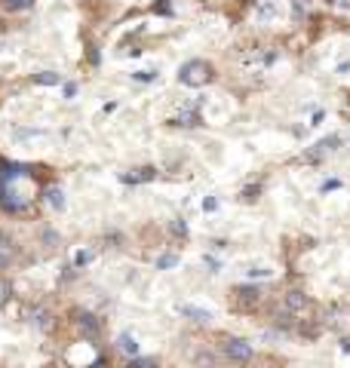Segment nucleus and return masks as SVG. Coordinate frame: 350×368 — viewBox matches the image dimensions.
<instances>
[{"label": "nucleus", "instance_id": "6", "mask_svg": "<svg viewBox=\"0 0 350 368\" xmlns=\"http://www.w3.org/2000/svg\"><path fill=\"white\" fill-rule=\"evenodd\" d=\"M172 123H175V126H200V114H197V111H184V114H178Z\"/></svg>", "mask_w": 350, "mask_h": 368}, {"label": "nucleus", "instance_id": "5", "mask_svg": "<svg viewBox=\"0 0 350 368\" xmlns=\"http://www.w3.org/2000/svg\"><path fill=\"white\" fill-rule=\"evenodd\" d=\"M286 307L292 310V313H301V310L307 307V298L301 295V292H289V295H286Z\"/></svg>", "mask_w": 350, "mask_h": 368}, {"label": "nucleus", "instance_id": "16", "mask_svg": "<svg viewBox=\"0 0 350 368\" xmlns=\"http://www.w3.org/2000/svg\"><path fill=\"white\" fill-rule=\"evenodd\" d=\"M215 206H218L215 197H206V200H203V209H206V212H215Z\"/></svg>", "mask_w": 350, "mask_h": 368}, {"label": "nucleus", "instance_id": "9", "mask_svg": "<svg viewBox=\"0 0 350 368\" xmlns=\"http://www.w3.org/2000/svg\"><path fill=\"white\" fill-rule=\"evenodd\" d=\"M77 325H80V328H83V331H86V335H92V331H99V322H96V319H92L89 313H83V316H80V319H77Z\"/></svg>", "mask_w": 350, "mask_h": 368}, {"label": "nucleus", "instance_id": "12", "mask_svg": "<svg viewBox=\"0 0 350 368\" xmlns=\"http://www.w3.org/2000/svg\"><path fill=\"white\" fill-rule=\"evenodd\" d=\"M175 264H178V258H175V255H163V258H157V267H160V270L175 267Z\"/></svg>", "mask_w": 350, "mask_h": 368}, {"label": "nucleus", "instance_id": "15", "mask_svg": "<svg viewBox=\"0 0 350 368\" xmlns=\"http://www.w3.org/2000/svg\"><path fill=\"white\" fill-rule=\"evenodd\" d=\"M172 233H175V236H184V233H188V227H184V221H172Z\"/></svg>", "mask_w": 350, "mask_h": 368}, {"label": "nucleus", "instance_id": "8", "mask_svg": "<svg viewBox=\"0 0 350 368\" xmlns=\"http://www.w3.org/2000/svg\"><path fill=\"white\" fill-rule=\"evenodd\" d=\"M46 200H50L52 209H65V197H62V190H58V187H50V190H46Z\"/></svg>", "mask_w": 350, "mask_h": 368}, {"label": "nucleus", "instance_id": "14", "mask_svg": "<svg viewBox=\"0 0 350 368\" xmlns=\"http://www.w3.org/2000/svg\"><path fill=\"white\" fill-rule=\"evenodd\" d=\"M129 368H157V359H135Z\"/></svg>", "mask_w": 350, "mask_h": 368}, {"label": "nucleus", "instance_id": "13", "mask_svg": "<svg viewBox=\"0 0 350 368\" xmlns=\"http://www.w3.org/2000/svg\"><path fill=\"white\" fill-rule=\"evenodd\" d=\"M31 3H34V0H6V6H9V9H28Z\"/></svg>", "mask_w": 350, "mask_h": 368}, {"label": "nucleus", "instance_id": "1", "mask_svg": "<svg viewBox=\"0 0 350 368\" xmlns=\"http://www.w3.org/2000/svg\"><path fill=\"white\" fill-rule=\"evenodd\" d=\"M178 80L184 86H203L212 80V65L203 62V59H194L188 65H181V71H178Z\"/></svg>", "mask_w": 350, "mask_h": 368}, {"label": "nucleus", "instance_id": "18", "mask_svg": "<svg viewBox=\"0 0 350 368\" xmlns=\"http://www.w3.org/2000/svg\"><path fill=\"white\" fill-rule=\"evenodd\" d=\"M329 3H338V0H329Z\"/></svg>", "mask_w": 350, "mask_h": 368}, {"label": "nucleus", "instance_id": "2", "mask_svg": "<svg viewBox=\"0 0 350 368\" xmlns=\"http://www.w3.org/2000/svg\"><path fill=\"white\" fill-rule=\"evenodd\" d=\"M225 353H227V359H233V362H246V359H252V344L240 341V338H230L225 344Z\"/></svg>", "mask_w": 350, "mask_h": 368}, {"label": "nucleus", "instance_id": "10", "mask_svg": "<svg viewBox=\"0 0 350 368\" xmlns=\"http://www.w3.org/2000/svg\"><path fill=\"white\" fill-rule=\"evenodd\" d=\"M154 169H138V175H123V181H150Z\"/></svg>", "mask_w": 350, "mask_h": 368}, {"label": "nucleus", "instance_id": "7", "mask_svg": "<svg viewBox=\"0 0 350 368\" xmlns=\"http://www.w3.org/2000/svg\"><path fill=\"white\" fill-rule=\"evenodd\" d=\"M117 344H120V350H123V353H129V356L138 353V344H135L132 335H120V341H117Z\"/></svg>", "mask_w": 350, "mask_h": 368}, {"label": "nucleus", "instance_id": "4", "mask_svg": "<svg viewBox=\"0 0 350 368\" xmlns=\"http://www.w3.org/2000/svg\"><path fill=\"white\" fill-rule=\"evenodd\" d=\"M181 316H188V319H194V322H209V319H212V313H209V310L194 307V304H184V307H181Z\"/></svg>", "mask_w": 350, "mask_h": 368}, {"label": "nucleus", "instance_id": "17", "mask_svg": "<svg viewBox=\"0 0 350 368\" xmlns=\"http://www.w3.org/2000/svg\"><path fill=\"white\" fill-rule=\"evenodd\" d=\"M135 80H145V83H150V80H154V71H138Z\"/></svg>", "mask_w": 350, "mask_h": 368}, {"label": "nucleus", "instance_id": "3", "mask_svg": "<svg viewBox=\"0 0 350 368\" xmlns=\"http://www.w3.org/2000/svg\"><path fill=\"white\" fill-rule=\"evenodd\" d=\"M237 307H243V310H249V307H255L258 304V298H261V292L258 289H237Z\"/></svg>", "mask_w": 350, "mask_h": 368}, {"label": "nucleus", "instance_id": "11", "mask_svg": "<svg viewBox=\"0 0 350 368\" xmlns=\"http://www.w3.org/2000/svg\"><path fill=\"white\" fill-rule=\"evenodd\" d=\"M34 80H37V83H46V86H55V83H58V80H62V77H58V74H37Z\"/></svg>", "mask_w": 350, "mask_h": 368}]
</instances>
